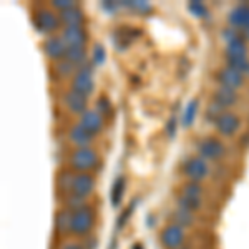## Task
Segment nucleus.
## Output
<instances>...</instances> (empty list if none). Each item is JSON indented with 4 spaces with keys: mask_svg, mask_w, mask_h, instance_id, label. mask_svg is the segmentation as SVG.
<instances>
[{
    "mask_svg": "<svg viewBox=\"0 0 249 249\" xmlns=\"http://www.w3.org/2000/svg\"><path fill=\"white\" fill-rule=\"evenodd\" d=\"M96 221H98V210L91 203L87 204L82 210L73 211V214H71V224H70L71 238L83 239L87 236L93 234L96 230Z\"/></svg>",
    "mask_w": 249,
    "mask_h": 249,
    "instance_id": "obj_1",
    "label": "nucleus"
},
{
    "mask_svg": "<svg viewBox=\"0 0 249 249\" xmlns=\"http://www.w3.org/2000/svg\"><path fill=\"white\" fill-rule=\"evenodd\" d=\"M102 164V156L93 146L73 148L67 156V166L77 173H95Z\"/></svg>",
    "mask_w": 249,
    "mask_h": 249,
    "instance_id": "obj_2",
    "label": "nucleus"
},
{
    "mask_svg": "<svg viewBox=\"0 0 249 249\" xmlns=\"http://www.w3.org/2000/svg\"><path fill=\"white\" fill-rule=\"evenodd\" d=\"M32 23H34L35 30H37L38 34H43V35H47V37L58 34L60 25H62V22H60V18H58V14L52 9L50 5L35 7L34 12H32Z\"/></svg>",
    "mask_w": 249,
    "mask_h": 249,
    "instance_id": "obj_3",
    "label": "nucleus"
},
{
    "mask_svg": "<svg viewBox=\"0 0 249 249\" xmlns=\"http://www.w3.org/2000/svg\"><path fill=\"white\" fill-rule=\"evenodd\" d=\"M158 241L163 249H181L193 243L190 241V231L173 223L164 224L160 230Z\"/></svg>",
    "mask_w": 249,
    "mask_h": 249,
    "instance_id": "obj_4",
    "label": "nucleus"
},
{
    "mask_svg": "<svg viewBox=\"0 0 249 249\" xmlns=\"http://www.w3.org/2000/svg\"><path fill=\"white\" fill-rule=\"evenodd\" d=\"M196 151H198V156H201L208 163H219L228 155L226 144L218 136H203V138H199L198 143H196Z\"/></svg>",
    "mask_w": 249,
    "mask_h": 249,
    "instance_id": "obj_5",
    "label": "nucleus"
},
{
    "mask_svg": "<svg viewBox=\"0 0 249 249\" xmlns=\"http://www.w3.org/2000/svg\"><path fill=\"white\" fill-rule=\"evenodd\" d=\"M181 175L184 181L204 183L206 179L211 178L213 170L210 163L206 160H203L201 156H190L181 164Z\"/></svg>",
    "mask_w": 249,
    "mask_h": 249,
    "instance_id": "obj_6",
    "label": "nucleus"
},
{
    "mask_svg": "<svg viewBox=\"0 0 249 249\" xmlns=\"http://www.w3.org/2000/svg\"><path fill=\"white\" fill-rule=\"evenodd\" d=\"M211 218H204V216L193 214L190 211H184L181 208H173L168 213V221L173 224H178V226L184 228L188 231H199V230H206V224L210 223Z\"/></svg>",
    "mask_w": 249,
    "mask_h": 249,
    "instance_id": "obj_7",
    "label": "nucleus"
},
{
    "mask_svg": "<svg viewBox=\"0 0 249 249\" xmlns=\"http://www.w3.org/2000/svg\"><path fill=\"white\" fill-rule=\"evenodd\" d=\"M95 65L91 62H88L87 65H83L80 70L75 73V77L70 80V88L77 93L83 96H90L95 91Z\"/></svg>",
    "mask_w": 249,
    "mask_h": 249,
    "instance_id": "obj_8",
    "label": "nucleus"
},
{
    "mask_svg": "<svg viewBox=\"0 0 249 249\" xmlns=\"http://www.w3.org/2000/svg\"><path fill=\"white\" fill-rule=\"evenodd\" d=\"M96 191V176L93 173H77L75 171L73 181H71L70 195L80 196L90 201Z\"/></svg>",
    "mask_w": 249,
    "mask_h": 249,
    "instance_id": "obj_9",
    "label": "nucleus"
},
{
    "mask_svg": "<svg viewBox=\"0 0 249 249\" xmlns=\"http://www.w3.org/2000/svg\"><path fill=\"white\" fill-rule=\"evenodd\" d=\"M241 124H243L241 116L236 113V111L228 110L214 122V130L218 131V135L223 136V138H232L234 135L239 133Z\"/></svg>",
    "mask_w": 249,
    "mask_h": 249,
    "instance_id": "obj_10",
    "label": "nucleus"
},
{
    "mask_svg": "<svg viewBox=\"0 0 249 249\" xmlns=\"http://www.w3.org/2000/svg\"><path fill=\"white\" fill-rule=\"evenodd\" d=\"M42 52L52 63H55V62H58V60H63L67 57L68 45L65 43L62 35L55 34V35H50V37H45V40H43V43H42Z\"/></svg>",
    "mask_w": 249,
    "mask_h": 249,
    "instance_id": "obj_11",
    "label": "nucleus"
},
{
    "mask_svg": "<svg viewBox=\"0 0 249 249\" xmlns=\"http://www.w3.org/2000/svg\"><path fill=\"white\" fill-rule=\"evenodd\" d=\"M71 214L73 211L67 210V208H60L57 206L55 210V214H53V238L55 241H63V239H68L71 238V232H70V224H71Z\"/></svg>",
    "mask_w": 249,
    "mask_h": 249,
    "instance_id": "obj_12",
    "label": "nucleus"
},
{
    "mask_svg": "<svg viewBox=\"0 0 249 249\" xmlns=\"http://www.w3.org/2000/svg\"><path fill=\"white\" fill-rule=\"evenodd\" d=\"M178 195L190 196V198H196V199H203V201H208L211 204H216V201H218L214 193H213L208 186H204L203 183L183 181L178 186Z\"/></svg>",
    "mask_w": 249,
    "mask_h": 249,
    "instance_id": "obj_13",
    "label": "nucleus"
},
{
    "mask_svg": "<svg viewBox=\"0 0 249 249\" xmlns=\"http://www.w3.org/2000/svg\"><path fill=\"white\" fill-rule=\"evenodd\" d=\"M216 80H218L219 87H226L231 90H241L246 83V77L243 73H239L238 70L231 67H223L216 71Z\"/></svg>",
    "mask_w": 249,
    "mask_h": 249,
    "instance_id": "obj_14",
    "label": "nucleus"
},
{
    "mask_svg": "<svg viewBox=\"0 0 249 249\" xmlns=\"http://www.w3.org/2000/svg\"><path fill=\"white\" fill-rule=\"evenodd\" d=\"M62 102H63V107H65L71 115L82 116L87 110H90V108H88L87 96L77 93V91H73L71 88H68V90H65L62 93Z\"/></svg>",
    "mask_w": 249,
    "mask_h": 249,
    "instance_id": "obj_15",
    "label": "nucleus"
},
{
    "mask_svg": "<svg viewBox=\"0 0 249 249\" xmlns=\"http://www.w3.org/2000/svg\"><path fill=\"white\" fill-rule=\"evenodd\" d=\"M140 37H142V30H140L138 27H126V25L116 27L115 32L111 34L113 43L118 50H126V48Z\"/></svg>",
    "mask_w": 249,
    "mask_h": 249,
    "instance_id": "obj_16",
    "label": "nucleus"
},
{
    "mask_svg": "<svg viewBox=\"0 0 249 249\" xmlns=\"http://www.w3.org/2000/svg\"><path fill=\"white\" fill-rule=\"evenodd\" d=\"M228 23L239 32L249 30V3H238L228 12Z\"/></svg>",
    "mask_w": 249,
    "mask_h": 249,
    "instance_id": "obj_17",
    "label": "nucleus"
},
{
    "mask_svg": "<svg viewBox=\"0 0 249 249\" xmlns=\"http://www.w3.org/2000/svg\"><path fill=\"white\" fill-rule=\"evenodd\" d=\"M67 138L70 144H73L75 148H88V146H93L96 136L91 135L90 131H87L82 124L75 123L67 130Z\"/></svg>",
    "mask_w": 249,
    "mask_h": 249,
    "instance_id": "obj_18",
    "label": "nucleus"
},
{
    "mask_svg": "<svg viewBox=\"0 0 249 249\" xmlns=\"http://www.w3.org/2000/svg\"><path fill=\"white\" fill-rule=\"evenodd\" d=\"M60 35L65 40L68 48H87L88 32L85 27H63Z\"/></svg>",
    "mask_w": 249,
    "mask_h": 249,
    "instance_id": "obj_19",
    "label": "nucleus"
},
{
    "mask_svg": "<svg viewBox=\"0 0 249 249\" xmlns=\"http://www.w3.org/2000/svg\"><path fill=\"white\" fill-rule=\"evenodd\" d=\"M105 118L98 113L96 110H87L82 116H78V124H82L87 131H90L91 135L98 136L105 130Z\"/></svg>",
    "mask_w": 249,
    "mask_h": 249,
    "instance_id": "obj_20",
    "label": "nucleus"
},
{
    "mask_svg": "<svg viewBox=\"0 0 249 249\" xmlns=\"http://www.w3.org/2000/svg\"><path fill=\"white\" fill-rule=\"evenodd\" d=\"M58 18L63 27H85L87 23V15L80 5H75L68 10L60 12Z\"/></svg>",
    "mask_w": 249,
    "mask_h": 249,
    "instance_id": "obj_21",
    "label": "nucleus"
},
{
    "mask_svg": "<svg viewBox=\"0 0 249 249\" xmlns=\"http://www.w3.org/2000/svg\"><path fill=\"white\" fill-rule=\"evenodd\" d=\"M213 100L218 102L219 105H223L224 108H234L236 105L239 103L241 96L236 90H231V88H226V87H218L214 91H213Z\"/></svg>",
    "mask_w": 249,
    "mask_h": 249,
    "instance_id": "obj_22",
    "label": "nucleus"
},
{
    "mask_svg": "<svg viewBox=\"0 0 249 249\" xmlns=\"http://www.w3.org/2000/svg\"><path fill=\"white\" fill-rule=\"evenodd\" d=\"M126 186H128V179L124 175H120L115 178V181L111 183V188H110V204L118 210L123 203V198H124V193H126Z\"/></svg>",
    "mask_w": 249,
    "mask_h": 249,
    "instance_id": "obj_23",
    "label": "nucleus"
},
{
    "mask_svg": "<svg viewBox=\"0 0 249 249\" xmlns=\"http://www.w3.org/2000/svg\"><path fill=\"white\" fill-rule=\"evenodd\" d=\"M224 53V58H248V40L244 38V35L228 42Z\"/></svg>",
    "mask_w": 249,
    "mask_h": 249,
    "instance_id": "obj_24",
    "label": "nucleus"
},
{
    "mask_svg": "<svg viewBox=\"0 0 249 249\" xmlns=\"http://www.w3.org/2000/svg\"><path fill=\"white\" fill-rule=\"evenodd\" d=\"M138 203H140V198H138V196H135V198L131 199V201L128 203L122 211H120L118 218H116V221H115L116 232H122L124 228L128 226V223H130V219H131V216H133V213L136 210V206H138Z\"/></svg>",
    "mask_w": 249,
    "mask_h": 249,
    "instance_id": "obj_25",
    "label": "nucleus"
},
{
    "mask_svg": "<svg viewBox=\"0 0 249 249\" xmlns=\"http://www.w3.org/2000/svg\"><path fill=\"white\" fill-rule=\"evenodd\" d=\"M57 199H58L60 208H67V210H70V211L82 210V208H85L87 204H90L88 199H83V198H80V196L70 195V193H68V195H58Z\"/></svg>",
    "mask_w": 249,
    "mask_h": 249,
    "instance_id": "obj_26",
    "label": "nucleus"
},
{
    "mask_svg": "<svg viewBox=\"0 0 249 249\" xmlns=\"http://www.w3.org/2000/svg\"><path fill=\"white\" fill-rule=\"evenodd\" d=\"M80 70V68L75 65L73 62H70V60L63 58V60H58V62L53 63V71L57 73L58 78H73L75 73Z\"/></svg>",
    "mask_w": 249,
    "mask_h": 249,
    "instance_id": "obj_27",
    "label": "nucleus"
},
{
    "mask_svg": "<svg viewBox=\"0 0 249 249\" xmlns=\"http://www.w3.org/2000/svg\"><path fill=\"white\" fill-rule=\"evenodd\" d=\"M198 110H199V102L198 98H193L188 102L186 108L183 111V116H181V124L183 128H190L196 120V115H198Z\"/></svg>",
    "mask_w": 249,
    "mask_h": 249,
    "instance_id": "obj_28",
    "label": "nucleus"
},
{
    "mask_svg": "<svg viewBox=\"0 0 249 249\" xmlns=\"http://www.w3.org/2000/svg\"><path fill=\"white\" fill-rule=\"evenodd\" d=\"M120 5H122L123 9L133 10L140 15H146V14H150V12H153L151 3L144 2V0H128V2H120Z\"/></svg>",
    "mask_w": 249,
    "mask_h": 249,
    "instance_id": "obj_29",
    "label": "nucleus"
},
{
    "mask_svg": "<svg viewBox=\"0 0 249 249\" xmlns=\"http://www.w3.org/2000/svg\"><path fill=\"white\" fill-rule=\"evenodd\" d=\"M65 58L70 60V62H73L78 68H82L83 65H87V63H88L87 48H68Z\"/></svg>",
    "mask_w": 249,
    "mask_h": 249,
    "instance_id": "obj_30",
    "label": "nucleus"
},
{
    "mask_svg": "<svg viewBox=\"0 0 249 249\" xmlns=\"http://www.w3.org/2000/svg\"><path fill=\"white\" fill-rule=\"evenodd\" d=\"M95 108H96V111H98L100 115L103 116V118H110L111 115H113V103H111V100L108 98L107 95H100L98 98H96V102H95Z\"/></svg>",
    "mask_w": 249,
    "mask_h": 249,
    "instance_id": "obj_31",
    "label": "nucleus"
},
{
    "mask_svg": "<svg viewBox=\"0 0 249 249\" xmlns=\"http://www.w3.org/2000/svg\"><path fill=\"white\" fill-rule=\"evenodd\" d=\"M224 111H228L226 108H224L223 105H219L218 102H214V100L211 98L210 105H208V108H206V113H204V118H206L210 123L214 124V122L224 113Z\"/></svg>",
    "mask_w": 249,
    "mask_h": 249,
    "instance_id": "obj_32",
    "label": "nucleus"
},
{
    "mask_svg": "<svg viewBox=\"0 0 249 249\" xmlns=\"http://www.w3.org/2000/svg\"><path fill=\"white\" fill-rule=\"evenodd\" d=\"M188 10H190L191 15H195L196 18H208L210 17V9L204 5L199 0H193V2L188 3Z\"/></svg>",
    "mask_w": 249,
    "mask_h": 249,
    "instance_id": "obj_33",
    "label": "nucleus"
},
{
    "mask_svg": "<svg viewBox=\"0 0 249 249\" xmlns=\"http://www.w3.org/2000/svg\"><path fill=\"white\" fill-rule=\"evenodd\" d=\"M107 62V50L102 43H95L93 50H91V63L95 67H102Z\"/></svg>",
    "mask_w": 249,
    "mask_h": 249,
    "instance_id": "obj_34",
    "label": "nucleus"
},
{
    "mask_svg": "<svg viewBox=\"0 0 249 249\" xmlns=\"http://www.w3.org/2000/svg\"><path fill=\"white\" fill-rule=\"evenodd\" d=\"M75 5H78V3L71 2V0H53V2H50V7L57 12V14H60V12H63V10L71 9V7H75Z\"/></svg>",
    "mask_w": 249,
    "mask_h": 249,
    "instance_id": "obj_35",
    "label": "nucleus"
},
{
    "mask_svg": "<svg viewBox=\"0 0 249 249\" xmlns=\"http://www.w3.org/2000/svg\"><path fill=\"white\" fill-rule=\"evenodd\" d=\"M178 126H179L178 118H176V116L173 115L171 118L166 122V124H164V131H166L168 138H171V140L175 138V136H176V131H178Z\"/></svg>",
    "mask_w": 249,
    "mask_h": 249,
    "instance_id": "obj_36",
    "label": "nucleus"
},
{
    "mask_svg": "<svg viewBox=\"0 0 249 249\" xmlns=\"http://www.w3.org/2000/svg\"><path fill=\"white\" fill-rule=\"evenodd\" d=\"M57 249H83V244L80 239H63L58 241Z\"/></svg>",
    "mask_w": 249,
    "mask_h": 249,
    "instance_id": "obj_37",
    "label": "nucleus"
},
{
    "mask_svg": "<svg viewBox=\"0 0 249 249\" xmlns=\"http://www.w3.org/2000/svg\"><path fill=\"white\" fill-rule=\"evenodd\" d=\"M80 241H82V244H83V249H98V236H96L95 232Z\"/></svg>",
    "mask_w": 249,
    "mask_h": 249,
    "instance_id": "obj_38",
    "label": "nucleus"
},
{
    "mask_svg": "<svg viewBox=\"0 0 249 249\" xmlns=\"http://www.w3.org/2000/svg\"><path fill=\"white\" fill-rule=\"evenodd\" d=\"M102 9L108 12L110 15H113L122 9V5H120V2H110V0H105V2H102Z\"/></svg>",
    "mask_w": 249,
    "mask_h": 249,
    "instance_id": "obj_39",
    "label": "nucleus"
},
{
    "mask_svg": "<svg viewBox=\"0 0 249 249\" xmlns=\"http://www.w3.org/2000/svg\"><path fill=\"white\" fill-rule=\"evenodd\" d=\"M239 144L244 148V150H246V148H249V131H246V133L241 135V138H239Z\"/></svg>",
    "mask_w": 249,
    "mask_h": 249,
    "instance_id": "obj_40",
    "label": "nucleus"
},
{
    "mask_svg": "<svg viewBox=\"0 0 249 249\" xmlns=\"http://www.w3.org/2000/svg\"><path fill=\"white\" fill-rule=\"evenodd\" d=\"M155 224H156V218H155V214H153V213H148V216H146V226L150 228V230H153Z\"/></svg>",
    "mask_w": 249,
    "mask_h": 249,
    "instance_id": "obj_41",
    "label": "nucleus"
},
{
    "mask_svg": "<svg viewBox=\"0 0 249 249\" xmlns=\"http://www.w3.org/2000/svg\"><path fill=\"white\" fill-rule=\"evenodd\" d=\"M118 248V241H116V238H111L110 244H108V249H116Z\"/></svg>",
    "mask_w": 249,
    "mask_h": 249,
    "instance_id": "obj_42",
    "label": "nucleus"
},
{
    "mask_svg": "<svg viewBox=\"0 0 249 249\" xmlns=\"http://www.w3.org/2000/svg\"><path fill=\"white\" fill-rule=\"evenodd\" d=\"M131 249H144V244L140 243V241H136V243L131 244Z\"/></svg>",
    "mask_w": 249,
    "mask_h": 249,
    "instance_id": "obj_43",
    "label": "nucleus"
},
{
    "mask_svg": "<svg viewBox=\"0 0 249 249\" xmlns=\"http://www.w3.org/2000/svg\"><path fill=\"white\" fill-rule=\"evenodd\" d=\"M243 34H244V38H246V40H248V42H249V30H246V32H243Z\"/></svg>",
    "mask_w": 249,
    "mask_h": 249,
    "instance_id": "obj_44",
    "label": "nucleus"
},
{
    "mask_svg": "<svg viewBox=\"0 0 249 249\" xmlns=\"http://www.w3.org/2000/svg\"><path fill=\"white\" fill-rule=\"evenodd\" d=\"M248 122H249V116H248Z\"/></svg>",
    "mask_w": 249,
    "mask_h": 249,
    "instance_id": "obj_45",
    "label": "nucleus"
}]
</instances>
